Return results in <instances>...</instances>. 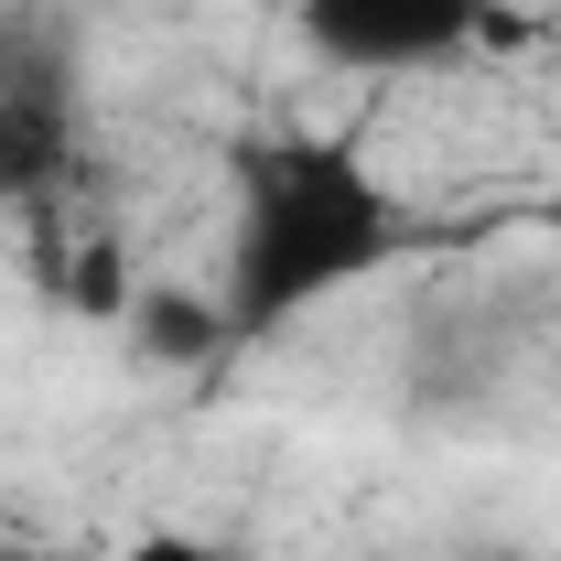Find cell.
I'll return each mask as SVG.
<instances>
[{"instance_id": "1", "label": "cell", "mask_w": 561, "mask_h": 561, "mask_svg": "<svg viewBox=\"0 0 561 561\" xmlns=\"http://www.w3.org/2000/svg\"><path fill=\"white\" fill-rule=\"evenodd\" d=\"M411 249V216L389 195V173L346 130H280L238 162V216H227V324L238 346L313 324L324 302H346L356 280H378Z\"/></svg>"}, {"instance_id": "2", "label": "cell", "mask_w": 561, "mask_h": 561, "mask_svg": "<svg viewBox=\"0 0 561 561\" xmlns=\"http://www.w3.org/2000/svg\"><path fill=\"white\" fill-rule=\"evenodd\" d=\"M496 0H291L302 55L335 76H421L486 44Z\"/></svg>"}, {"instance_id": "3", "label": "cell", "mask_w": 561, "mask_h": 561, "mask_svg": "<svg viewBox=\"0 0 561 561\" xmlns=\"http://www.w3.org/2000/svg\"><path fill=\"white\" fill-rule=\"evenodd\" d=\"M76 108L44 87H0V206H55L76 184Z\"/></svg>"}, {"instance_id": "4", "label": "cell", "mask_w": 561, "mask_h": 561, "mask_svg": "<svg viewBox=\"0 0 561 561\" xmlns=\"http://www.w3.org/2000/svg\"><path fill=\"white\" fill-rule=\"evenodd\" d=\"M119 346L140 367H206V356L238 346V324H227V302H195L184 280H140L130 324H119Z\"/></svg>"}, {"instance_id": "5", "label": "cell", "mask_w": 561, "mask_h": 561, "mask_svg": "<svg viewBox=\"0 0 561 561\" xmlns=\"http://www.w3.org/2000/svg\"><path fill=\"white\" fill-rule=\"evenodd\" d=\"M140 249L119 238V227H87L66 260H55V313L66 324H87V335H119L130 324V302H140Z\"/></svg>"}, {"instance_id": "6", "label": "cell", "mask_w": 561, "mask_h": 561, "mask_svg": "<svg viewBox=\"0 0 561 561\" xmlns=\"http://www.w3.org/2000/svg\"><path fill=\"white\" fill-rule=\"evenodd\" d=\"M108 561H260V551H238L216 529H184V518H140V529L108 540Z\"/></svg>"}, {"instance_id": "7", "label": "cell", "mask_w": 561, "mask_h": 561, "mask_svg": "<svg viewBox=\"0 0 561 561\" xmlns=\"http://www.w3.org/2000/svg\"><path fill=\"white\" fill-rule=\"evenodd\" d=\"M454 561H529L518 540H476V551H454Z\"/></svg>"}]
</instances>
